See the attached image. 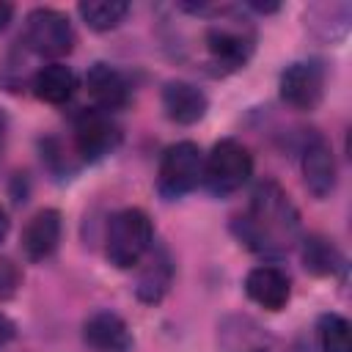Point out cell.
Listing matches in <instances>:
<instances>
[{
	"instance_id": "26",
	"label": "cell",
	"mask_w": 352,
	"mask_h": 352,
	"mask_svg": "<svg viewBox=\"0 0 352 352\" xmlns=\"http://www.w3.org/2000/svg\"><path fill=\"white\" fill-rule=\"evenodd\" d=\"M250 8H256V11H261V14H267V11H278V3H248Z\"/></svg>"
},
{
	"instance_id": "6",
	"label": "cell",
	"mask_w": 352,
	"mask_h": 352,
	"mask_svg": "<svg viewBox=\"0 0 352 352\" xmlns=\"http://www.w3.org/2000/svg\"><path fill=\"white\" fill-rule=\"evenodd\" d=\"M22 41L30 52L41 58H60L69 55L74 47V28L69 16L58 8H33L25 16Z\"/></svg>"
},
{
	"instance_id": "25",
	"label": "cell",
	"mask_w": 352,
	"mask_h": 352,
	"mask_svg": "<svg viewBox=\"0 0 352 352\" xmlns=\"http://www.w3.org/2000/svg\"><path fill=\"white\" fill-rule=\"evenodd\" d=\"M8 228H11V220H8V212L0 206V242L8 236Z\"/></svg>"
},
{
	"instance_id": "18",
	"label": "cell",
	"mask_w": 352,
	"mask_h": 352,
	"mask_svg": "<svg viewBox=\"0 0 352 352\" xmlns=\"http://www.w3.org/2000/svg\"><path fill=\"white\" fill-rule=\"evenodd\" d=\"M77 14L82 16V22L91 30L104 33L124 22V16L129 14V3H124V0H82L77 6Z\"/></svg>"
},
{
	"instance_id": "11",
	"label": "cell",
	"mask_w": 352,
	"mask_h": 352,
	"mask_svg": "<svg viewBox=\"0 0 352 352\" xmlns=\"http://www.w3.org/2000/svg\"><path fill=\"white\" fill-rule=\"evenodd\" d=\"M245 294L264 311H280L292 297V280L280 267L258 264L245 275Z\"/></svg>"
},
{
	"instance_id": "22",
	"label": "cell",
	"mask_w": 352,
	"mask_h": 352,
	"mask_svg": "<svg viewBox=\"0 0 352 352\" xmlns=\"http://www.w3.org/2000/svg\"><path fill=\"white\" fill-rule=\"evenodd\" d=\"M14 336H16V324H14L6 314H0V349H3L6 344H11Z\"/></svg>"
},
{
	"instance_id": "13",
	"label": "cell",
	"mask_w": 352,
	"mask_h": 352,
	"mask_svg": "<svg viewBox=\"0 0 352 352\" xmlns=\"http://www.w3.org/2000/svg\"><path fill=\"white\" fill-rule=\"evenodd\" d=\"M82 341L94 352H129L135 344L129 324L113 311L91 314L82 324Z\"/></svg>"
},
{
	"instance_id": "9",
	"label": "cell",
	"mask_w": 352,
	"mask_h": 352,
	"mask_svg": "<svg viewBox=\"0 0 352 352\" xmlns=\"http://www.w3.org/2000/svg\"><path fill=\"white\" fill-rule=\"evenodd\" d=\"M220 352H289V346L253 316L231 314L217 324Z\"/></svg>"
},
{
	"instance_id": "24",
	"label": "cell",
	"mask_w": 352,
	"mask_h": 352,
	"mask_svg": "<svg viewBox=\"0 0 352 352\" xmlns=\"http://www.w3.org/2000/svg\"><path fill=\"white\" fill-rule=\"evenodd\" d=\"M6 138H8V116H6V110L0 107V154H3V146H6Z\"/></svg>"
},
{
	"instance_id": "17",
	"label": "cell",
	"mask_w": 352,
	"mask_h": 352,
	"mask_svg": "<svg viewBox=\"0 0 352 352\" xmlns=\"http://www.w3.org/2000/svg\"><path fill=\"white\" fill-rule=\"evenodd\" d=\"M77 91V74L66 63H47L33 74V94L47 104H63Z\"/></svg>"
},
{
	"instance_id": "4",
	"label": "cell",
	"mask_w": 352,
	"mask_h": 352,
	"mask_svg": "<svg viewBox=\"0 0 352 352\" xmlns=\"http://www.w3.org/2000/svg\"><path fill=\"white\" fill-rule=\"evenodd\" d=\"M250 173H253V157L234 138L217 140L212 151L204 157V184L214 198H226L242 190Z\"/></svg>"
},
{
	"instance_id": "21",
	"label": "cell",
	"mask_w": 352,
	"mask_h": 352,
	"mask_svg": "<svg viewBox=\"0 0 352 352\" xmlns=\"http://www.w3.org/2000/svg\"><path fill=\"white\" fill-rule=\"evenodd\" d=\"M22 286V270L11 258H0V300H11Z\"/></svg>"
},
{
	"instance_id": "1",
	"label": "cell",
	"mask_w": 352,
	"mask_h": 352,
	"mask_svg": "<svg viewBox=\"0 0 352 352\" xmlns=\"http://www.w3.org/2000/svg\"><path fill=\"white\" fill-rule=\"evenodd\" d=\"M231 228L248 250L258 256H283L297 242L300 214L286 190L278 182L264 179L253 190L245 214L234 217Z\"/></svg>"
},
{
	"instance_id": "20",
	"label": "cell",
	"mask_w": 352,
	"mask_h": 352,
	"mask_svg": "<svg viewBox=\"0 0 352 352\" xmlns=\"http://www.w3.org/2000/svg\"><path fill=\"white\" fill-rule=\"evenodd\" d=\"M319 352H352V324L341 314H322L316 324Z\"/></svg>"
},
{
	"instance_id": "7",
	"label": "cell",
	"mask_w": 352,
	"mask_h": 352,
	"mask_svg": "<svg viewBox=\"0 0 352 352\" xmlns=\"http://www.w3.org/2000/svg\"><path fill=\"white\" fill-rule=\"evenodd\" d=\"M324 82H327L324 63L316 58H305L289 63L280 72L278 94L294 110H316L324 96Z\"/></svg>"
},
{
	"instance_id": "2",
	"label": "cell",
	"mask_w": 352,
	"mask_h": 352,
	"mask_svg": "<svg viewBox=\"0 0 352 352\" xmlns=\"http://www.w3.org/2000/svg\"><path fill=\"white\" fill-rule=\"evenodd\" d=\"M204 19V55L214 72H236L242 69L256 50V30L248 16H239L234 8L206 6Z\"/></svg>"
},
{
	"instance_id": "3",
	"label": "cell",
	"mask_w": 352,
	"mask_h": 352,
	"mask_svg": "<svg viewBox=\"0 0 352 352\" xmlns=\"http://www.w3.org/2000/svg\"><path fill=\"white\" fill-rule=\"evenodd\" d=\"M151 242H154V226L148 214L138 206H126L116 212L107 223L104 256L116 270H132L151 250Z\"/></svg>"
},
{
	"instance_id": "12",
	"label": "cell",
	"mask_w": 352,
	"mask_h": 352,
	"mask_svg": "<svg viewBox=\"0 0 352 352\" xmlns=\"http://www.w3.org/2000/svg\"><path fill=\"white\" fill-rule=\"evenodd\" d=\"M85 88L96 104V110H121L126 102H129V80L124 77L121 69H116L113 63H94L85 74Z\"/></svg>"
},
{
	"instance_id": "16",
	"label": "cell",
	"mask_w": 352,
	"mask_h": 352,
	"mask_svg": "<svg viewBox=\"0 0 352 352\" xmlns=\"http://www.w3.org/2000/svg\"><path fill=\"white\" fill-rule=\"evenodd\" d=\"M146 256L148 258L140 267L138 280H135V294H138L140 302L157 305L168 294V289L173 283V261H170V256H168L165 248H154Z\"/></svg>"
},
{
	"instance_id": "15",
	"label": "cell",
	"mask_w": 352,
	"mask_h": 352,
	"mask_svg": "<svg viewBox=\"0 0 352 352\" xmlns=\"http://www.w3.org/2000/svg\"><path fill=\"white\" fill-rule=\"evenodd\" d=\"M162 110L170 121L182 124V126H190V124H198L206 116L209 99L195 82L170 80L162 88Z\"/></svg>"
},
{
	"instance_id": "5",
	"label": "cell",
	"mask_w": 352,
	"mask_h": 352,
	"mask_svg": "<svg viewBox=\"0 0 352 352\" xmlns=\"http://www.w3.org/2000/svg\"><path fill=\"white\" fill-rule=\"evenodd\" d=\"M204 182V151L192 140L170 143L162 151L157 170V192L165 201H176L192 192Z\"/></svg>"
},
{
	"instance_id": "23",
	"label": "cell",
	"mask_w": 352,
	"mask_h": 352,
	"mask_svg": "<svg viewBox=\"0 0 352 352\" xmlns=\"http://www.w3.org/2000/svg\"><path fill=\"white\" fill-rule=\"evenodd\" d=\"M11 16H14V6H11V3H3V0H0V33H3L6 28H8Z\"/></svg>"
},
{
	"instance_id": "8",
	"label": "cell",
	"mask_w": 352,
	"mask_h": 352,
	"mask_svg": "<svg viewBox=\"0 0 352 352\" xmlns=\"http://www.w3.org/2000/svg\"><path fill=\"white\" fill-rule=\"evenodd\" d=\"M121 143V126L104 110H80L74 118V148L85 162L113 154Z\"/></svg>"
},
{
	"instance_id": "19",
	"label": "cell",
	"mask_w": 352,
	"mask_h": 352,
	"mask_svg": "<svg viewBox=\"0 0 352 352\" xmlns=\"http://www.w3.org/2000/svg\"><path fill=\"white\" fill-rule=\"evenodd\" d=\"M302 261H305V270H311L314 275H333L344 264L338 248L319 234H311L302 239Z\"/></svg>"
},
{
	"instance_id": "14",
	"label": "cell",
	"mask_w": 352,
	"mask_h": 352,
	"mask_svg": "<svg viewBox=\"0 0 352 352\" xmlns=\"http://www.w3.org/2000/svg\"><path fill=\"white\" fill-rule=\"evenodd\" d=\"M60 231L63 220L58 209H38L22 228V250L30 261H44L50 258L58 245H60Z\"/></svg>"
},
{
	"instance_id": "10",
	"label": "cell",
	"mask_w": 352,
	"mask_h": 352,
	"mask_svg": "<svg viewBox=\"0 0 352 352\" xmlns=\"http://www.w3.org/2000/svg\"><path fill=\"white\" fill-rule=\"evenodd\" d=\"M300 170H302L305 190L316 201H324V198L333 195L336 182H338V168H336L333 146L327 143L324 135L308 132V138L302 143V151H300Z\"/></svg>"
}]
</instances>
